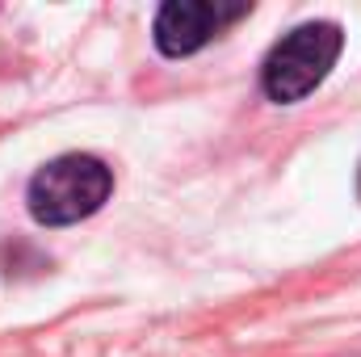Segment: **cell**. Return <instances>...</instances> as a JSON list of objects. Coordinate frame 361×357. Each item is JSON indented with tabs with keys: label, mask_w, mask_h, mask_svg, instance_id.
I'll use <instances>...</instances> for the list:
<instances>
[{
	"label": "cell",
	"mask_w": 361,
	"mask_h": 357,
	"mask_svg": "<svg viewBox=\"0 0 361 357\" xmlns=\"http://www.w3.org/2000/svg\"><path fill=\"white\" fill-rule=\"evenodd\" d=\"M252 4H214V0H169L160 4L156 21H152V38L156 51L164 59H185L197 55L206 42H214L231 21L248 17Z\"/></svg>",
	"instance_id": "cell-3"
},
{
	"label": "cell",
	"mask_w": 361,
	"mask_h": 357,
	"mask_svg": "<svg viewBox=\"0 0 361 357\" xmlns=\"http://www.w3.org/2000/svg\"><path fill=\"white\" fill-rule=\"evenodd\" d=\"M345 51V30L336 21H302L294 25L261 63V92L273 105H294L319 89Z\"/></svg>",
	"instance_id": "cell-2"
},
{
	"label": "cell",
	"mask_w": 361,
	"mask_h": 357,
	"mask_svg": "<svg viewBox=\"0 0 361 357\" xmlns=\"http://www.w3.org/2000/svg\"><path fill=\"white\" fill-rule=\"evenodd\" d=\"M114 193V169L89 152H68L47 160L25 189V206L42 227H72L92 219Z\"/></svg>",
	"instance_id": "cell-1"
},
{
	"label": "cell",
	"mask_w": 361,
	"mask_h": 357,
	"mask_svg": "<svg viewBox=\"0 0 361 357\" xmlns=\"http://www.w3.org/2000/svg\"><path fill=\"white\" fill-rule=\"evenodd\" d=\"M357 198H361V164H357Z\"/></svg>",
	"instance_id": "cell-4"
}]
</instances>
